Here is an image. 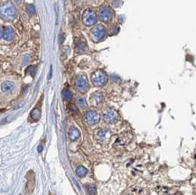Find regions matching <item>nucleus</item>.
<instances>
[{
	"label": "nucleus",
	"instance_id": "obj_7",
	"mask_svg": "<svg viewBox=\"0 0 196 195\" xmlns=\"http://www.w3.org/2000/svg\"><path fill=\"white\" fill-rule=\"evenodd\" d=\"M103 119L106 123H114L117 121L118 119V113L112 108H108L104 112H103Z\"/></svg>",
	"mask_w": 196,
	"mask_h": 195
},
{
	"label": "nucleus",
	"instance_id": "obj_8",
	"mask_svg": "<svg viewBox=\"0 0 196 195\" xmlns=\"http://www.w3.org/2000/svg\"><path fill=\"white\" fill-rule=\"evenodd\" d=\"M100 17L102 21L104 22H109L113 17L112 10L107 5H102L100 8Z\"/></svg>",
	"mask_w": 196,
	"mask_h": 195
},
{
	"label": "nucleus",
	"instance_id": "obj_2",
	"mask_svg": "<svg viewBox=\"0 0 196 195\" xmlns=\"http://www.w3.org/2000/svg\"><path fill=\"white\" fill-rule=\"evenodd\" d=\"M107 35V31L105 27L101 25H98L95 27H93L90 31V36L91 39L94 42H100L103 39H105Z\"/></svg>",
	"mask_w": 196,
	"mask_h": 195
},
{
	"label": "nucleus",
	"instance_id": "obj_22",
	"mask_svg": "<svg viewBox=\"0 0 196 195\" xmlns=\"http://www.w3.org/2000/svg\"><path fill=\"white\" fill-rule=\"evenodd\" d=\"M69 108H70V110L72 111V112H76L77 113V108L74 106V105H70V107H69Z\"/></svg>",
	"mask_w": 196,
	"mask_h": 195
},
{
	"label": "nucleus",
	"instance_id": "obj_20",
	"mask_svg": "<svg viewBox=\"0 0 196 195\" xmlns=\"http://www.w3.org/2000/svg\"><path fill=\"white\" fill-rule=\"evenodd\" d=\"M86 188H87V191H88L90 195H96L97 190H96V187L94 185H87Z\"/></svg>",
	"mask_w": 196,
	"mask_h": 195
},
{
	"label": "nucleus",
	"instance_id": "obj_4",
	"mask_svg": "<svg viewBox=\"0 0 196 195\" xmlns=\"http://www.w3.org/2000/svg\"><path fill=\"white\" fill-rule=\"evenodd\" d=\"M75 88L80 92H86L89 89L88 79L83 74H80L75 79Z\"/></svg>",
	"mask_w": 196,
	"mask_h": 195
},
{
	"label": "nucleus",
	"instance_id": "obj_10",
	"mask_svg": "<svg viewBox=\"0 0 196 195\" xmlns=\"http://www.w3.org/2000/svg\"><path fill=\"white\" fill-rule=\"evenodd\" d=\"M110 136V132L107 129H100L96 133V138L99 141H106Z\"/></svg>",
	"mask_w": 196,
	"mask_h": 195
},
{
	"label": "nucleus",
	"instance_id": "obj_23",
	"mask_svg": "<svg viewBox=\"0 0 196 195\" xmlns=\"http://www.w3.org/2000/svg\"><path fill=\"white\" fill-rule=\"evenodd\" d=\"M3 29H4V27L0 26V39H1L3 36Z\"/></svg>",
	"mask_w": 196,
	"mask_h": 195
},
{
	"label": "nucleus",
	"instance_id": "obj_6",
	"mask_svg": "<svg viewBox=\"0 0 196 195\" xmlns=\"http://www.w3.org/2000/svg\"><path fill=\"white\" fill-rule=\"evenodd\" d=\"M84 119H85L86 123H87L88 125L92 126V125H95V124H97L98 122H99L100 115L96 110H88L87 112L85 113Z\"/></svg>",
	"mask_w": 196,
	"mask_h": 195
},
{
	"label": "nucleus",
	"instance_id": "obj_13",
	"mask_svg": "<svg viewBox=\"0 0 196 195\" xmlns=\"http://www.w3.org/2000/svg\"><path fill=\"white\" fill-rule=\"evenodd\" d=\"M75 50L78 53H83L86 50H87V44L84 39H80L75 43Z\"/></svg>",
	"mask_w": 196,
	"mask_h": 195
},
{
	"label": "nucleus",
	"instance_id": "obj_18",
	"mask_svg": "<svg viewBox=\"0 0 196 195\" xmlns=\"http://www.w3.org/2000/svg\"><path fill=\"white\" fill-rule=\"evenodd\" d=\"M31 117L34 120H38L40 118V117H41V111H40L39 108H34V110H33V111L31 112Z\"/></svg>",
	"mask_w": 196,
	"mask_h": 195
},
{
	"label": "nucleus",
	"instance_id": "obj_11",
	"mask_svg": "<svg viewBox=\"0 0 196 195\" xmlns=\"http://www.w3.org/2000/svg\"><path fill=\"white\" fill-rule=\"evenodd\" d=\"M1 89L3 92H5V93L11 92V91H13L15 89V83L9 81H4L1 85Z\"/></svg>",
	"mask_w": 196,
	"mask_h": 195
},
{
	"label": "nucleus",
	"instance_id": "obj_9",
	"mask_svg": "<svg viewBox=\"0 0 196 195\" xmlns=\"http://www.w3.org/2000/svg\"><path fill=\"white\" fill-rule=\"evenodd\" d=\"M2 38L5 41H12L15 38V31L13 28H11L10 26H7V27H4L3 29V36Z\"/></svg>",
	"mask_w": 196,
	"mask_h": 195
},
{
	"label": "nucleus",
	"instance_id": "obj_12",
	"mask_svg": "<svg viewBox=\"0 0 196 195\" xmlns=\"http://www.w3.org/2000/svg\"><path fill=\"white\" fill-rule=\"evenodd\" d=\"M103 100V95L100 92H95L90 96V102L93 105H98Z\"/></svg>",
	"mask_w": 196,
	"mask_h": 195
},
{
	"label": "nucleus",
	"instance_id": "obj_14",
	"mask_svg": "<svg viewBox=\"0 0 196 195\" xmlns=\"http://www.w3.org/2000/svg\"><path fill=\"white\" fill-rule=\"evenodd\" d=\"M68 135H69V137H70V139L74 141V140H76V139L79 138L80 136V133L79 129L72 127V128H71L70 129H69Z\"/></svg>",
	"mask_w": 196,
	"mask_h": 195
},
{
	"label": "nucleus",
	"instance_id": "obj_16",
	"mask_svg": "<svg viewBox=\"0 0 196 195\" xmlns=\"http://www.w3.org/2000/svg\"><path fill=\"white\" fill-rule=\"evenodd\" d=\"M87 173H88L87 169L83 167V166H79V167H77V169H76V174L79 177H84L86 174H87Z\"/></svg>",
	"mask_w": 196,
	"mask_h": 195
},
{
	"label": "nucleus",
	"instance_id": "obj_1",
	"mask_svg": "<svg viewBox=\"0 0 196 195\" xmlns=\"http://www.w3.org/2000/svg\"><path fill=\"white\" fill-rule=\"evenodd\" d=\"M16 16V8L9 1L4 2L0 5V17L5 21L13 20Z\"/></svg>",
	"mask_w": 196,
	"mask_h": 195
},
{
	"label": "nucleus",
	"instance_id": "obj_25",
	"mask_svg": "<svg viewBox=\"0 0 196 195\" xmlns=\"http://www.w3.org/2000/svg\"><path fill=\"white\" fill-rule=\"evenodd\" d=\"M15 1L16 3H18V4H19V3L21 2V0H15Z\"/></svg>",
	"mask_w": 196,
	"mask_h": 195
},
{
	"label": "nucleus",
	"instance_id": "obj_24",
	"mask_svg": "<svg viewBox=\"0 0 196 195\" xmlns=\"http://www.w3.org/2000/svg\"><path fill=\"white\" fill-rule=\"evenodd\" d=\"M37 151H38L39 153H41V152L43 151V146H39L38 148H37Z\"/></svg>",
	"mask_w": 196,
	"mask_h": 195
},
{
	"label": "nucleus",
	"instance_id": "obj_5",
	"mask_svg": "<svg viewBox=\"0 0 196 195\" xmlns=\"http://www.w3.org/2000/svg\"><path fill=\"white\" fill-rule=\"evenodd\" d=\"M82 22H83V24L87 26L95 25L97 22V15L94 13V11H92L90 9L86 10L82 15Z\"/></svg>",
	"mask_w": 196,
	"mask_h": 195
},
{
	"label": "nucleus",
	"instance_id": "obj_21",
	"mask_svg": "<svg viewBox=\"0 0 196 195\" xmlns=\"http://www.w3.org/2000/svg\"><path fill=\"white\" fill-rule=\"evenodd\" d=\"M27 71H29L31 72L32 76H34V73H35V68L33 67V66H31V67H29V68L27 69Z\"/></svg>",
	"mask_w": 196,
	"mask_h": 195
},
{
	"label": "nucleus",
	"instance_id": "obj_17",
	"mask_svg": "<svg viewBox=\"0 0 196 195\" xmlns=\"http://www.w3.org/2000/svg\"><path fill=\"white\" fill-rule=\"evenodd\" d=\"M76 103L80 108H86L88 106L87 101H86V100L84 99V98H78Z\"/></svg>",
	"mask_w": 196,
	"mask_h": 195
},
{
	"label": "nucleus",
	"instance_id": "obj_19",
	"mask_svg": "<svg viewBox=\"0 0 196 195\" xmlns=\"http://www.w3.org/2000/svg\"><path fill=\"white\" fill-rule=\"evenodd\" d=\"M26 10H27V13L29 14L30 15H33L34 14H35V8H34L33 5H26Z\"/></svg>",
	"mask_w": 196,
	"mask_h": 195
},
{
	"label": "nucleus",
	"instance_id": "obj_3",
	"mask_svg": "<svg viewBox=\"0 0 196 195\" xmlns=\"http://www.w3.org/2000/svg\"><path fill=\"white\" fill-rule=\"evenodd\" d=\"M91 81L95 86L101 87V86H104L107 83L108 76L103 71H100V70L96 71L91 75Z\"/></svg>",
	"mask_w": 196,
	"mask_h": 195
},
{
	"label": "nucleus",
	"instance_id": "obj_15",
	"mask_svg": "<svg viewBox=\"0 0 196 195\" xmlns=\"http://www.w3.org/2000/svg\"><path fill=\"white\" fill-rule=\"evenodd\" d=\"M62 96L63 100H64L70 101L72 100V93L71 92V90L69 89H64L62 90Z\"/></svg>",
	"mask_w": 196,
	"mask_h": 195
}]
</instances>
